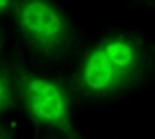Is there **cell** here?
Returning a JSON list of instances; mask_svg holds the SVG:
<instances>
[{
	"label": "cell",
	"mask_w": 155,
	"mask_h": 139,
	"mask_svg": "<svg viewBox=\"0 0 155 139\" xmlns=\"http://www.w3.org/2000/svg\"><path fill=\"white\" fill-rule=\"evenodd\" d=\"M0 46H2V36H0Z\"/></svg>",
	"instance_id": "cell-7"
},
{
	"label": "cell",
	"mask_w": 155,
	"mask_h": 139,
	"mask_svg": "<svg viewBox=\"0 0 155 139\" xmlns=\"http://www.w3.org/2000/svg\"><path fill=\"white\" fill-rule=\"evenodd\" d=\"M16 81H18V91L24 99V105L34 119L40 123L58 127L70 139H80L70 123L68 99L58 85L42 80L38 76H32L22 68L18 70Z\"/></svg>",
	"instance_id": "cell-2"
},
{
	"label": "cell",
	"mask_w": 155,
	"mask_h": 139,
	"mask_svg": "<svg viewBox=\"0 0 155 139\" xmlns=\"http://www.w3.org/2000/svg\"><path fill=\"white\" fill-rule=\"evenodd\" d=\"M16 20L24 40L36 56L44 60H62L70 54L74 44V32L68 20L46 2H16Z\"/></svg>",
	"instance_id": "cell-1"
},
{
	"label": "cell",
	"mask_w": 155,
	"mask_h": 139,
	"mask_svg": "<svg viewBox=\"0 0 155 139\" xmlns=\"http://www.w3.org/2000/svg\"><path fill=\"white\" fill-rule=\"evenodd\" d=\"M2 8H8V2H6V0H0V10Z\"/></svg>",
	"instance_id": "cell-6"
},
{
	"label": "cell",
	"mask_w": 155,
	"mask_h": 139,
	"mask_svg": "<svg viewBox=\"0 0 155 139\" xmlns=\"http://www.w3.org/2000/svg\"><path fill=\"white\" fill-rule=\"evenodd\" d=\"M80 84L84 91L94 95H105V94H115L131 85V81L119 72L117 68L107 60L104 50L97 46L91 50V54L86 58L80 74Z\"/></svg>",
	"instance_id": "cell-3"
},
{
	"label": "cell",
	"mask_w": 155,
	"mask_h": 139,
	"mask_svg": "<svg viewBox=\"0 0 155 139\" xmlns=\"http://www.w3.org/2000/svg\"><path fill=\"white\" fill-rule=\"evenodd\" d=\"M0 139H10V135H8V133H6V131H4V129H0Z\"/></svg>",
	"instance_id": "cell-5"
},
{
	"label": "cell",
	"mask_w": 155,
	"mask_h": 139,
	"mask_svg": "<svg viewBox=\"0 0 155 139\" xmlns=\"http://www.w3.org/2000/svg\"><path fill=\"white\" fill-rule=\"evenodd\" d=\"M12 103V91H10V80L4 70H0V111Z\"/></svg>",
	"instance_id": "cell-4"
}]
</instances>
